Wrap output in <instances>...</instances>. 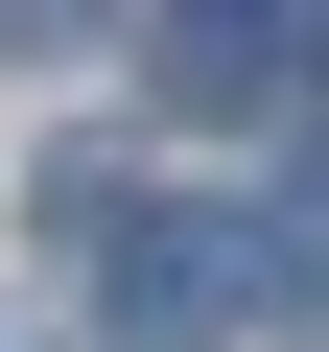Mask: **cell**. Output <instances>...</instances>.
Segmentation results:
<instances>
[{
    "instance_id": "cell-1",
    "label": "cell",
    "mask_w": 329,
    "mask_h": 352,
    "mask_svg": "<svg viewBox=\"0 0 329 352\" xmlns=\"http://www.w3.org/2000/svg\"><path fill=\"white\" fill-rule=\"evenodd\" d=\"M141 94L164 118H282L306 94V0H141Z\"/></svg>"
}]
</instances>
